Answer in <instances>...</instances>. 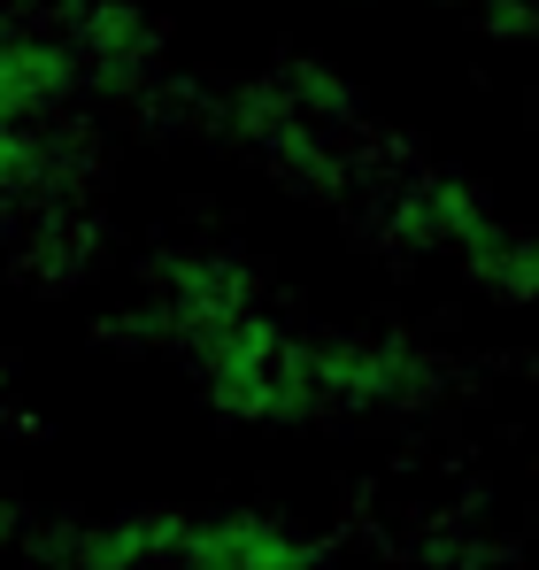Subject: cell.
I'll return each instance as SVG.
<instances>
[{
    "instance_id": "7a4b0ae2",
    "label": "cell",
    "mask_w": 539,
    "mask_h": 570,
    "mask_svg": "<svg viewBox=\"0 0 539 570\" xmlns=\"http://www.w3.org/2000/svg\"><path fill=\"white\" fill-rule=\"evenodd\" d=\"M8 532H16V501H0V540H8Z\"/></svg>"
},
{
    "instance_id": "6da1fadb",
    "label": "cell",
    "mask_w": 539,
    "mask_h": 570,
    "mask_svg": "<svg viewBox=\"0 0 539 570\" xmlns=\"http://www.w3.org/2000/svg\"><path fill=\"white\" fill-rule=\"evenodd\" d=\"M86 39L62 31H0V124L31 131L86 86Z\"/></svg>"
}]
</instances>
